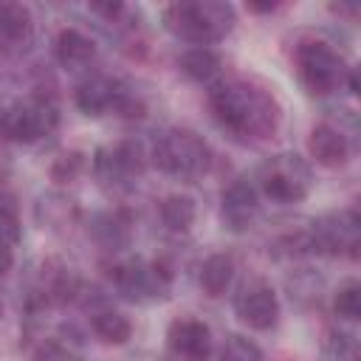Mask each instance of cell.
Wrapping results in <instances>:
<instances>
[{
	"label": "cell",
	"instance_id": "6da1fadb",
	"mask_svg": "<svg viewBox=\"0 0 361 361\" xmlns=\"http://www.w3.org/2000/svg\"><path fill=\"white\" fill-rule=\"evenodd\" d=\"M214 118L243 138H262L276 127L279 110L274 99L248 82H217L209 90Z\"/></svg>",
	"mask_w": 361,
	"mask_h": 361
},
{
	"label": "cell",
	"instance_id": "7a4b0ae2",
	"mask_svg": "<svg viewBox=\"0 0 361 361\" xmlns=\"http://www.w3.org/2000/svg\"><path fill=\"white\" fill-rule=\"evenodd\" d=\"M164 25L192 45H212L234 28V8L220 0H183L164 8Z\"/></svg>",
	"mask_w": 361,
	"mask_h": 361
},
{
	"label": "cell",
	"instance_id": "3957f363",
	"mask_svg": "<svg viewBox=\"0 0 361 361\" xmlns=\"http://www.w3.org/2000/svg\"><path fill=\"white\" fill-rule=\"evenodd\" d=\"M152 164L175 178H197L209 169L212 149L192 130H166L152 144Z\"/></svg>",
	"mask_w": 361,
	"mask_h": 361
},
{
	"label": "cell",
	"instance_id": "277c9868",
	"mask_svg": "<svg viewBox=\"0 0 361 361\" xmlns=\"http://www.w3.org/2000/svg\"><path fill=\"white\" fill-rule=\"evenodd\" d=\"M296 68H299V76H302L305 87L316 96H327V93L338 90L350 76V68L344 65L341 54L336 48H330L327 42H322V39L299 42Z\"/></svg>",
	"mask_w": 361,
	"mask_h": 361
},
{
	"label": "cell",
	"instance_id": "5b68a950",
	"mask_svg": "<svg viewBox=\"0 0 361 361\" xmlns=\"http://www.w3.org/2000/svg\"><path fill=\"white\" fill-rule=\"evenodd\" d=\"M56 124H59V110L45 96H31L0 110V135L11 141H23V144L39 141L51 135Z\"/></svg>",
	"mask_w": 361,
	"mask_h": 361
},
{
	"label": "cell",
	"instance_id": "8992f818",
	"mask_svg": "<svg viewBox=\"0 0 361 361\" xmlns=\"http://www.w3.org/2000/svg\"><path fill=\"white\" fill-rule=\"evenodd\" d=\"M259 186L271 200L299 203L310 192V166L296 152H279L259 166Z\"/></svg>",
	"mask_w": 361,
	"mask_h": 361
},
{
	"label": "cell",
	"instance_id": "52a82bcc",
	"mask_svg": "<svg viewBox=\"0 0 361 361\" xmlns=\"http://www.w3.org/2000/svg\"><path fill=\"white\" fill-rule=\"evenodd\" d=\"M358 240H361V220L353 209H341L319 217L307 234L310 251L330 254V257H338V254L358 257Z\"/></svg>",
	"mask_w": 361,
	"mask_h": 361
},
{
	"label": "cell",
	"instance_id": "ba28073f",
	"mask_svg": "<svg viewBox=\"0 0 361 361\" xmlns=\"http://www.w3.org/2000/svg\"><path fill=\"white\" fill-rule=\"evenodd\" d=\"M172 274L158 262H124L116 268V288L130 302H152L169 293Z\"/></svg>",
	"mask_w": 361,
	"mask_h": 361
},
{
	"label": "cell",
	"instance_id": "9c48e42d",
	"mask_svg": "<svg viewBox=\"0 0 361 361\" xmlns=\"http://www.w3.org/2000/svg\"><path fill=\"white\" fill-rule=\"evenodd\" d=\"M234 313L254 330H271L279 322V299L262 279H251L234 296Z\"/></svg>",
	"mask_w": 361,
	"mask_h": 361
},
{
	"label": "cell",
	"instance_id": "30bf717a",
	"mask_svg": "<svg viewBox=\"0 0 361 361\" xmlns=\"http://www.w3.org/2000/svg\"><path fill=\"white\" fill-rule=\"evenodd\" d=\"M144 152L135 141H121L113 147H99L93 155V172L102 183H127L133 175H141Z\"/></svg>",
	"mask_w": 361,
	"mask_h": 361
},
{
	"label": "cell",
	"instance_id": "8fae6325",
	"mask_svg": "<svg viewBox=\"0 0 361 361\" xmlns=\"http://www.w3.org/2000/svg\"><path fill=\"white\" fill-rule=\"evenodd\" d=\"M166 344L178 361H209L212 330L197 319H178L169 324Z\"/></svg>",
	"mask_w": 361,
	"mask_h": 361
},
{
	"label": "cell",
	"instance_id": "7c38bea8",
	"mask_svg": "<svg viewBox=\"0 0 361 361\" xmlns=\"http://www.w3.org/2000/svg\"><path fill=\"white\" fill-rule=\"evenodd\" d=\"M124 93H127V90H124L116 79L96 73V76H87V79H82V82L76 85L73 102H76V107H79L82 113H87V116H102V113H110V110L116 113V107H118V102H121Z\"/></svg>",
	"mask_w": 361,
	"mask_h": 361
},
{
	"label": "cell",
	"instance_id": "4fadbf2b",
	"mask_svg": "<svg viewBox=\"0 0 361 361\" xmlns=\"http://www.w3.org/2000/svg\"><path fill=\"white\" fill-rule=\"evenodd\" d=\"M220 203H223V220H226L228 228L243 231V228L251 226V220L257 214V192L248 180H243V178L231 180L223 189Z\"/></svg>",
	"mask_w": 361,
	"mask_h": 361
},
{
	"label": "cell",
	"instance_id": "5bb4252c",
	"mask_svg": "<svg viewBox=\"0 0 361 361\" xmlns=\"http://www.w3.org/2000/svg\"><path fill=\"white\" fill-rule=\"evenodd\" d=\"M307 149L310 158L322 166H341L350 158L347 135L333 124H316L307 135Z\"/></svg>",
	"mask_w": 361,
	"mask_h": 361
},
{
	"label": "cell",
	"instance_id": "9a60e30c",
	"mask_svg": "<svg viewBox=\"0 0 361 361\" xmlns=\"http://www.w3.org/2000/svg\"><path fill=\"white\" fill-rule=\"evenodd\" d=\"M54 54L59 59V65L65 68H85L93 56H96V45L87 34H82L79 28H62L56 34L54 42Z\"/></svg>",
	"mask_w": 361,
	"mask_h": 361
},
{
	"label": "cell",
	"instance_id": "2e32d148",
	"mask_svg": "<svg viewBox=\"0 0 361 361\" xmlns=\"http://www.w3.org/2000/svg\"><path fill=\"white\" fill-rule=\"evenodd\" d=\"M90 234L99 245L116 251V248H124L127 240H130V220L124 212H102L93 217L90 223Z\"/></svg>",
	"mask_w": 361,
	"mask_h": 361
},
{
	"label": "cell",
	"instance_id": "e0dca14e",
	"mask_svg": "<svg viewBox=\"0 0 361 361\" xmlns=\"http://www.w3.org/2000/svg\"><path fill=\"white\" fill-rule=\"evenodd\" d=\"M234 282V259L228 254H212L200 265V288L209 296H223Z\"/></svg>",
	"mask_w": 361,
	"mask_h": 361
},
{
	"label": "cell",
	"instance_id": "ac0fdd59",
	"mask_svg": "<svg viewBox=\"0 0 361 361\" xmlns=\"http://www.w3.org/2000/svg\"><path fill=\"white\" fill-rule=\"evenodd\" d=\"M178 65L195 82H209V79H214L220 73V56L209 45H195V48L183 51V56H180Z\"/></svg>",
	"mask_w": 361,
	"mask_h": 361
},
{
	"label": "cell",
	"instance_id": "d6986e66",
	"mask_svg": "<svg viewBox=\"0 0 361 361\" xmlns=\"http://www.w3.org/2000/svg\"><path fill=\"white\" fill-rule=\"evenodd\" d=\"M158 214H161V223L169 231L180 234V231H189L192 228V223L197 217V209H195V200L192 197H186V195H169V197L161 200Z\"/></svg>",
	"mask_w": 361,
	"mask_h": 361
},
{
	"label": "cell",
	"instance_id": "ffe728a7",
	"mask_svg": "<svg viewBox=\"0 0 361 361\" xmlns=\"http://www.w3.org/2000/svg\"><path fill=\"white\" fill-rule=\"evenodd\" d=\"M31 11L23 3H0V39L23 42L31 37Z\"/></svg>",
	"mask_w": 361,
	"mask_h": 361
},
{
	"label": "cell",
	"instance_id": "44dd1931",
	"mask_svg": "<svg viewBox=\"0 0 361 361\" xmlns=\"http://www.w3.org/2000/svg\"><path fill=\"white\" fill-rule=\"evenodd\" d=\"M90 327H93V333H96L104 344H127L130 336H133V324H130V319H127L124 313H116V310L93 313Z\"/></svg>",
	"mask_w": 361,
	"mask_h": 361
},
{
	"label": "cell",
	"instance_id": "7402d4cb",
	"mask_svg": "<svg viewBox=\"0 0 361 361\" xmlns=\"http://www.w3.org/2000/svg\"><path fill=\"white\" fill-rule=\"evenodd\" d=\"M333 310H336V316H341V319H347V322H355V319L361 316V285H358L355 279L344 282V285L336 290V296H333Z\"/></svg>",
	"mask_w": 361,
	"mask_h": 361
},
{
	"label": "cell",
	"instance_id": "603a6c76",
	"mask_svg": "<svg viewBox=\"0 0 361 361\" xmlns=\"http://www.w3.org/2000/svg\"><path fill=\"white\" fill-rule=\"evenodd\" d=\"M220 361H262V353L254 341L243 336H228L220 353Z\"/></svg>",
	"mask_w": 361,
	"mask_h": 361
},
{
	"label": "cell",
	"instance_id": "cb8c5ba5",
	"mask_svg": "<svg viewBox=\"0 0 361 361\" xmlns=\"http://www.w3.org/2000/svg\"><path fill=\"white\" fill-rule=\"evenodd\" d=\"M324 355L330 361H355V338L347 333H327Z\"/></svg>",
	"mask_w": 361,
	"mask_h": 361
},
{
	"label": "cell",
	"instance_id": "d4e9b609",
	"mask_svg": "<svg viewBox=\"0 0 361 361\" xmlns=\"http://www.w3.org/2000/svg\"><path fill=\"white\" fill-rule=\"evenodd\" d=\"M82 166H85L82 152H65V155H59V158L54 161L51 175H54V180L65 183V180H73V178L82 172Z\"/></svg>",
	"mask_w": 361,
	"mask_h": 361
},
{
	"label": "cell",
	"instance_id": "484cf974",
	"mask_svg": "<svg viewBox=\"0 0 361 361\" xmlns=\"http://www.w3.org/2000/svg\"><path fill=\"white\" fill-rule=\"evenodd\" d=\"M90 11L93 14H102L107 23H116L127 8H124V3H90Z\"/></svg>",
	"mask_w": 361,
	"mask_h": 361
},
{
	"label": "cell",
	"instance_id": "4316f807",
	"mask_svg": "<svg viewBox=\"0 0 361 361\" xmlns=\"http://www.w3.org/2000/svg\"><path fill=\"white\" fill-rule=\"evenodd\" d=\"M11 265H14V251H11V245H3L0 243V276L8 274Z\"/></svg>",
	"mask_w": 361,
	"mask_h": 361
},
{
	"label": "cell",
	"instance_id": "83f0119b",
	"mask_svg": "<svg viewBox=\"0 0 361 361\" xmlns=\"http://www.w3.org/2000/svg\"><path fill=\"white\" fill-rule=\"evenodd\" d=\"M248 8H251V11H274L276 3H248Z\"/></svg>",
	"mask_w": 361,
	"mask_h": 361
},
{
	"label": "cell",
	"instance_id": "f1b7e54d",
	"mask_svg": "<svg viewBox=\"0 0 361 361\" xmlns=\"http://www.w3.org/2000/svg\"><path fill=\"white\" fill-rule=\"evenodd\" d=\"M0 310H3V305H0Z\"/></svg>",
	"mask_w": 361,
	"mask_h": 361
}]
</instances>
